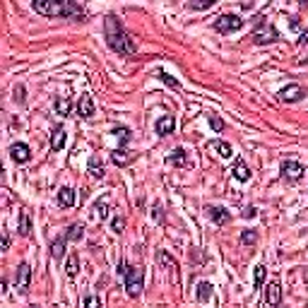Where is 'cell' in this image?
Returning a JSON list of instances; mask_svg holds the SVG:
<instances>
[{"instance_id":"cell-1","label":"cell","mask_w":308,"mask_h":308,"mask_svg":"<svg viewBox=\"0 0 308 308\" xmlns=\"http://www.w3.org/2000/svg\"><path fill=\"white\" fill-rule=\"evenodd\" d=\"M104 34H106V44H109V49H111V51H116L118 56L130 58V56H135V53H137V44H135L132 34H130V32H125V27L121 24V19H118V17L109 15V17L104 19Z\"/></svg>"},{"instance_id":"cell-2","label":"cell","mask_w":308,"mask_h":308,"mask_svg":"<svg viewBox=\"0 0 308 308\" xmlns=\"http://www.w3.org/2000/svg\"><path fill=\"white\" fill-rule=\"evenodd\" d=\"M34 12L44 15V17H51V19H82L84 17V7L77 5V2H70V0H36L32 2Z\"/></svg>"},{"instance_id":"cell-3","label":"cell","mask_w":308,"mask_h":308,"mask_svg":"<svg viewBox=\"0 0 308 308\" xmlns=\"http://www.w3.org/2000/svg\"><path fill=\"white\" fill-rule=\"evenodd\" d=\"M145 289V272L140 267H132L128 275H125V292L130 299H137Z\"/></svg>"},{"instance_id":"cell-4","label":"cell","mask_w":308,"mask_h":308,"mask_svg":"<svg viewBox=\"0 0 308 308\" xmlns=\"http://www.w3.org/2000/svg\"><path fill=\"white\" fill-rule=\"evenodd\" d=\"M253 44H258V46H267V44H272V41H277L279 39V34H277V29L270 24V22H260L255 29H253Z\"/></svg>"},{"instance_id":"cell-5","label":"cell","mask_w":308,"mask_h":308,"mask_svg":"<svg viewBox=\"0 0 308 308\" xmlns=\"http://www.w3.org/2000/svg\"><path fill=\"white\" fill-rule=\"evenodd\" d=\"M246 22L239 17V15H222L214 19V32L219 34H231V32H239Z\"/></svg>"},{"instance_id":"cell-6","label":"cell","mask_w":308,"mask_h":308,"mask_svg":"<svg viewBox=\"0 0 308 308\" xmlns=\"http://www.w3.org/2000/svg\"><path fill=\"white\" fill-rule=\"evenodd\" d=\"M304 97H306V89H304L301 84H289V87H284V89H279V92H277V99H279V101H284V104L301 101Z\"/></svg>"},{"instance_id":"cell-7","label":"cell","mask_w":308,"mask_h":308,"mask_svg":"<svg viewBox=\"0 0 308 308\" xmlns=\"http://www.w3.org/2000/svg\"><path fill=\"white\" fill-rule=\"evenodd\" d=\"M29 284H32V267L27 262H19L17 267V277H15V289L19 294H27L29 292Z\"/></svg>"},{"instance_id":"cell-8","label":"cell","mask_w":308,"mask_h":308,"mask_svg":"<svg viewBox=\"0 0 308 308\" xmlns=\"http://www.w3.org/2000/svg\"><path fill=\"white\" fill-rule=\"evenodd\" d=\"M282 176L284 178H289V181H299V178H304V174H306V169H304V164H299V162H282Z\"/></svg>"},{"instance_id":"cell-9","label":"cell","mask_w":308,"mask_h":308,"mask_svg":"<svg viewBox=\"0 0 308 308\" xmlns=\"http://www.w3.org/2000/svg\"><path fill=\"white\" fill-rule=\"evenodd\" d=\"M10 157H12V162H17V164H27V162L32 159V149H29L27 142H15V145L10 147Z\"/></svg>"},{"instance_id":"cell-10","label":"cell","mask_w":308,"mask_h":308,"mask_svg":"<svg viewBox=\"0 0 308 308\" xmlns=\"http://www.w3.org/2000/svg\"><path fill=\"white\" fill-rule=\"evenodd\" d=\"M205 214H207L214 224H227V222L231 219V212L224 210V207H217V205H207V207H205Z\"/></svg>"},{"instance_id":"cell-11","label":"cell","mask_w":308,"mask_h":308,"mask_svg":"<svg viewBox=\"0 0 308 308\" xmlns=\"http://www.w3.org/2000/svg\"><path fill=\"white\" fill-rule=\"evenodd\" d=\"M94 101H92V97L89 94H84V97H80V101H77V116L80 118H84V121H89L92 116H94Z\"/></svg>"},{"instance_id":"cell-12","label":"cell","mask_w":308,"mask_h":308,"mask_svg":"<svg viewBox=\"0 0 308 308\" xmlns=\"http://www.w3.org/2000/svg\"><path fill=\"white\" fill-rule=\"evenodd\" d=\"M265 301H267L270 306H279V301H282V287H279L277 282H270V284L265 287Z\"/></svg>"},{"instance_id":"cell-13","label":"cell","mask_w":308,"mask_h":308,"mask_svg":"<svg viewBox=\"0 0 308 308\" xmlns=\"http://www.w3.org/2000/svg\"><path fill=\"white\" fill-rule=\"evenodd\" d=\"M231 174H234V178L236 181H241V183H246L250 181V169H248V164L241 159V157H236V162H234V169H231Z\"/></svg>"},{"instance_id":"cell-14","label":"cell","mask_w":308,"mask_h":308,"mask_svg":"<svg viewBox=\"0 0 308 308\" xmlns=\"http://www.w3.org/2000/svg\"><path fill=\"white\" fill-rule=\"evenodd\" d=\"M174 128H176V121H174V116H162V118L154 123V130H157V135H162V137L171 135V132H174Z\"/></svg>"},{"instance_id":"cell-15","label":"cell","mask_w":308,"mask_h":308,"mask_svg":"<svg viewBox=\"0 0 308 308\" xmlns=\"http://www.w3.org/2000/svg\"><path fill=\"white\" fill-rule=\"evenodd\" d=\"M17 229H19V236H24V239H29V236H32V214H29L27 210H22V212H19Z\"/></svg>"},{"instance_id":"cell-16","label":"cell","mask_w":308,"mask_h":308,"mask_svg":"<svg viewBox=\"0 0 308 308\" xmlns=\"http://www.w3.org/2000/svg\"><path fill=\"white\" fill-rule=\"evenodd\" d=\"M166 164H171V166H188V154H185L183 147H176V149L166 157Z\"/></svg>"},{"instance_id":"cell-17","label":"cell","mask_w":308,"mask_h":308,"mask_svg":"<svg viewBox=\"0 0 308 308\" xmlns=\"http://www.w3.org/2000/svg\"><path fill=\"white\" fill-rule=\"evenodd\" d=\"M53 109H56L58 116H70L72 109H75V104H72V99H67V97H58V99L53 101Z\"/></svg>"},{"instance_id":"cell-18","label":"cell","mask_w":308,"mask_h":308,"mask_svg":"<svg viewBox=\"0 0 308 308\" xmlns=\"http://www.w3.org/2000/svg\"><path fill=\"white\" fill-rule=\"evenodd\" d=\"M111 159H113V164H116V166H128V164H130L135 157H132V154H130L125 147H118V149H113Z\"/></svg>"},{"instance_id":"cell-19","label":"cell","mask_w":308,"mask_h":308,"mask_svg":"<svg viewBox=\"0 0 308 308\" xmlns=\"http://www.w3.org/2000/svg\"><path fill=\"white\" fill-rule=\"evenodd\" d=\"M75 202H77V195H75L72 188H61L58 190V205L61 207H72Z\"/></svg>"},{"instance_id":"cell-20","label":"cell","mask_w":308,"mask_h":308,"mask_svg":"<svg viewBox=\"0 0 308 308\" xmlns=\"http://www.w3.org/2000/svg\"><path fill=\"white\" fill-rule=\"evenodd\" d=\"M63 147H65V130L58 125V128L51 132V149H53V152H61Z\"/></svg>"},{"instance_id":"cell-21","label":"cell","mask_w":308,"mask_h":308,"mask_svg":"<svg viewBox=\"0 0 308 308\" xmlns=\"http://www.w3.org/2000/svg\"><path fill=\"white\" fill-rule=\"evenodd\" d=\"M212 149L222 157V159H231V145L229 142H224V140H212Z\"/></svg>"},{"instance_id":"cell-22","label":"cell","mask_w":308,"mask_h":308,"mask_svg":"<svg viewBox=\"0 0 308 308\" xmlns=\"http://www.w3.org/2000/svg\"><path fill=\"white\" fill-rule=\"evenodd\" d=\"M82 236H84V224H82V222L70 224V227L65 229V239H67V241H80Z\"/></svg>"},{"instance_id":"cell-23","label":"cell","mask_w":308,"mask_h":308,"mask_svg":"<svg viewBox=\"0 0 308 308\" xmlns=\"http://www.w3.org/2000/svg\"><path fill=\"white\" fill-rule=\"evenodd\" d=\"M113 135L118 137V145H121V147H125V145L132 140V130H130L128 125H116V128H113Z\"/></svg>"},{"instance_id":"cell-24","label":"cell","mask_w":308,"mask_h":308,"mask_svg":"<svg viewBox=\"0 0 308 308\" xmlns=\"http://www.w3.org/2000/svg\"><path fill=\"white\" fill-rule=\"evenodd\" d=\"M87 171H89V176H94V178H104V166H101L99 157H89V162H87Z\"/></svg>"},{"instance_id":"cell-25","label":"cell","mask_w":308,"mask_h":308,"mask_svg":"<svg viewBox=\"0 0 308 308\" xmlns=\"http://www.w3.org/2000/svg\"><path fill=\"white\" fill-rule=\"evenodd\" d=\"M65 272H67V277H77V272H80V258H77V253H70L67 255Z\"/></svg>"},{"instance_id":"cell-26","label":"cell","mask_w":308,"mask_h":308,"mask_svg":"<svg viewBox=\"0 0 308 308\" xmlns=\"http://www.w3.org/2000/svg\"><path fill=\"white\" fill-rule=\"evenodd\" d=\"M212 299V284L210 282H200L197 284V301L200 304H207Z\"/></svg>"},{"instance_id":"cell-27","label":"cell","mask_w":308,"mask_h":308,"mask_svg":"<svg viewBox=\"0 0 308 308\" xmlns=\"http://www.w3.org/2000/svg\"><path fill=\"white\" fill-rule=\"evenodd\" d=\"M65 241H67V239L63 236V239H56V241L51 243V258H53V260H63V255H65Z\"/></svg>"},{"instance_id":"cell-28","label":"cell","mask_w":308,"mask_h":308,"mask_svg":"<svg viewBox=\"0 0 308 308\" xmlns=\"http://www.w3.org/2000/svg\"><path fill=\"white\" fill-rule=\"evenodd\" d=\"M157 260H159L164 267H169V270H178V260H176V258H171L166 250H159V253H157Z\"/></svg>"},{"instance_id":"cell-29","label":"cell","mask_w":308,"mask_h":308,"mask_svg":"<svg viewBox=\"0 0 308 308\" xmlns=\"http://www.w3.org/2000/svg\"><path fill=\"white\" fill-rule=\"evenodd\" d=\"M94 212H97V217H99V219H109V214H111V207H109L106 197L97 200V205H94Z\"/></svg>"},{"instance_id":"cell-30","label":"cell","mask_w":308,"mask_h":308,"mask_svg":"<svg viewBox=\"0 0 308 308\" xmlns=\"http://www.w3.org/2000/svg\"><path fill=\"white\" fill-rule=\"evenodd\" d=\"M217 5V0H190L185 7L188 10H210V7H214Z\"/></svg>"},{"instance_id":"cell-31","label":"cell","mask_w":308,"mask_h":308,"mask_svg":"<svg viewBox=\"0 0 308 308\" xmlns=\"http://www.w3.org/2000/svg\"><path fill=\"white\" fill-rule=\"evenodd\" d=\"M265 275H267V267H265V265H258V267L253 270V284H255V289H260V287H262Z\"/></svg>"},{"instance_id":"cell-32","label":"cell","mask_w":308,"mask_h":308,"mask_svg":"<svg viewBox=\"0 0 308 308\" xmlns=\"http://www.w3.org/2000/svg\"><path fill=\"white\" fill-rule=\"evenodd\" d=\"M82 308H101V299L97 294H87L82 299Z\"/></svg>"},{"instance_id":"cell-33","label":"cell","mask_w":308,"mask_h":308,"mask_svg":"<svg viewBox=\"0 0 308 308\" xmlns=\"http://www.w3.org/2000/svg\"><path fill=\"white\" fill-rule=\"evenodd\" d=\"M157 77H159L164 84H169V87H174V89H181V82H178L176 77H171V75H166V72H159Z\"/></svg>"},{"instance_id":"cell-34","label":"cell","mask_w":308,"mask_h":308,"mask_svg":"<svg viewBox=\"0 0 308 308\" xmlns=\"http://www.w3.org/2000/svg\"><path fill=\"white\" fill-rule=\"evenodd\" d=\"M15 101H17L19 106L27 104V89H24V84H17V87H15Z\"/></svg>"},{"instance_id":"cell-35","label":"cell","mask_w":308,"mask_h":308,"mask_svg":"<svg viewBox=\"0 0 308 308\" xmlns=\"http://www.w3.org/2000/svg\"><path fill=\"white\" fill-rule=\"evenodd\" d=\"M241 243L243 246H255L258 243V231H243L241 234Z\"/></svg>"},{"instance_id":"cell-36","label":"cell","mask_w":308,"mask_h":308,"mask_svg":"<svg viewBox=\"0 0 308 308\" xmlns=\"http://www.w3.org/2000/svg\"><path fill=\"white\" fill-rule=\"evenodd\" d=\"M111 229H113L116 234H123V229H125V219H123V217H113V219H111Z\"/></svg>"},{"instance_id":"cell-37","label":"cell","mask_w":308,"mask_h":308,"mask_svg":"<svg viewBox=\"0 0 308 308\" xmlns=\"http://www.w3.org/2000/svg\"><path fill=\"white\" fill-rule=\"evenodd\" d=\"M210 125H212V130H214V132H222V130H224V121H222L219 116H214V113L210 116Z\"/></svg>"},{"instance_id":"cell-38","label":"cell","mask_w":308,"mask_h":308,"mask_svg":"<svg viewBox=\"0 0 308 308\" xmlns=\"http://www.w3.org/2000/svg\"><path fill=\"white\" fill-rule=\"evenodd\" d=\"M130 270H132V265H130L128 260H121V262H118V270H116V272H118L121 277H125V275H128Z\"/></svg>"},{"instance_id":"cell-39","label":"cell","mask_w":308,"mask_h":308,"mask_svg":"<svg viewBox=\"0 0 308 308\" xmlns=\"http://www.w3.org/2000/svg\"><path fill=\"white\" fill-rule=\"evenodd\" d=\"M241 214H243V219H255V217H258V210H255V207H246Z\"/></svg>"},{"instance_id":"cell-40","label":"cell","mask_w":308,"mask_h":308,"mask_svg":"<svg viewBox=\"0 0 308 308\" xmlns=\"http://www.w3.org/2000/svg\"><path fill=\"white\" fill-rule=\"evenodd\" d=\"M0 248H2V250L10 248V236H7V234H2V243H0Z\"/></svg>"},{"instance_id":"cell-41","label":"cell","mask_w":308,"mask_h":308,"mask_svg":"<svg viewBox=\"0 0 308 308\" xmlns=\"http://www.w3.org/2000/svg\"><path fill=\"white\" fill-rule=\"evenodd\" d=\"M308 44V32H304L301 36H299V46H306Z\"/></svg>"},{"instance_id":"cell-42","label":"cell","mask_w":308,"mask_h":308,"mask_svg":"<svg viewBox=\"0 0 308 308\" xmlns=\"http://www.w3.org/2000/svg\"><path fill=\"white\" fill-rule=\"evenodd\" d=\"M289 27H292V29H299V17H292V22H289Z\"/></svg>"},{"instance_id":"cell-43","label":"cell","mask_w":308,"mask_h":308,"mask_svg":"<svg viewBox=\"0 0 308 308\" xmlns=\"http://www.w3.org/2000/svg\"><path fill=\"white\" fill-rule=\"evenodd\" d=\"M32 308H39V306H32Z\"/></svg>"},{"instance_id":"cell-44","label":"cell","mask_w":308,"mask_h":308,"mask_svg":"<svg viewBox=\"0 0 308 308\" xmlns=\"http://www.w3.org/2000/svg\"><path fill=\"white\" fill-rule=\"evenodd\" d=\"M279 308H284V306H279Z\"/></svg>"}]
</instances>
